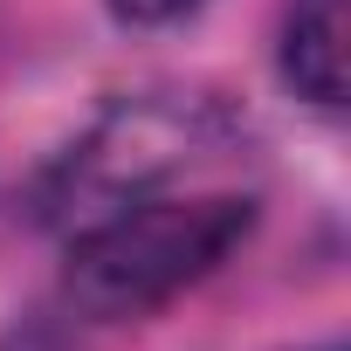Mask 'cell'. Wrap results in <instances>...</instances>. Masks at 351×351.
I'll list each match as a JSON object with an SVG mask.
<instances>
[{"instance_id": "cell-2", "label": "cell", "mask_w": 351, "mask_h": 351, "mask_svg": "<svg viewBox=\"0 0 351 351\" xmlns=\"http://www.w3.org/2000/svg\"><path fill=\"white\" fill-rule=\"evenodd\" d=\"M221 138H228V117L200 97H186V104H165V97L124 104L83 145H69V158L56 165L49 200L56 207H124L145 186H158L165 172H180L186 158H200L207 145H221Z\"/></svg>"}, {"instance_id": "cell-1", "label": "cell", "mask_w": 351, "mask_h": 351, "mask_svg": "<svg viewBox=\"0 0 351 351\" xmlns=\"http://www.w3.org/2000/svg\"><path fill=\"white\" fill-rule=\"evenodd\" d=\"M255 228V200L234 193H200V200H131L124 214L97 221L69 248V296L104 317H145L214 276Z\"/></svg>"}, {"instance_id": "cell-4", "label": "cell", "mask_w": 351, "mask_h": 351, "mask_svg": "<svg viewBox=\"0 0 351 351\" xmlns=\"http://www.w3.org/2000/svg\"><path fill=\"white\" fill-rule=\"evenodd\" d=\"M200 0H110V14L131 28H165V21H186Z\"/></svg>"}, {"instance_id": "cell-3", "label": "cell", "mask_w": 351, "mask_h": 351, "mask_svg": "<svg viewBox=\"0 0 351 351\" xmlns=\"http://www.w3.org/2000/svg\"><path fill=\"white\" fill-rule=\"evenodd\" d=\"M344 0H289L282 21V76L310 104H344Z\"/></svg>"}]
</instances>
